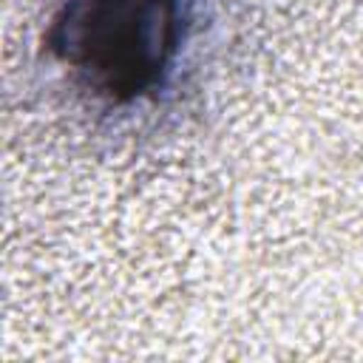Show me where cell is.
Returning a JSON list of instances; mask_svg holds the SVG:
<instances>
[{
    "instance_id": "6da1fadb",
    "label": "cell",
    "mask_w": 363,
    "mask_h": 363,
    "mask_svg": "<svg viewBox=\"0 0 363 363\" xmlns=\"http://www.w3.org/2000/svg\"><path fill=\"white\" fill-rule=\"evenodd\" d=\"M207 0H54L43 54L96 113L139 116L182 82Z\"/></svg>"
}]
</instances>
